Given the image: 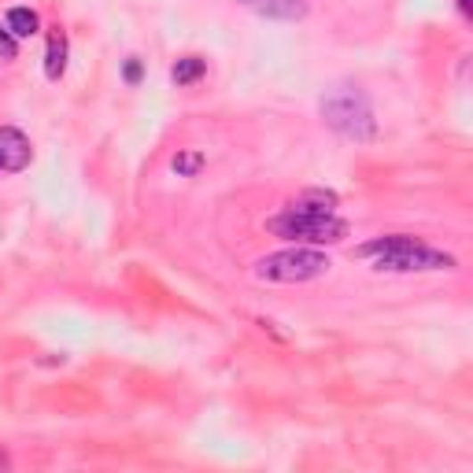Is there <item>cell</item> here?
I'll return each mask as SVG.
<instances>
[{"label":"cell","instance_id":"6da1fadb","mask_svg":"<svg viewBox=\"0 0 473 473\" xmlns=\"http://www.w3.org/2000/svg\"><path fill=\"white\" fill-rule=\"evenodd\" d=\"M363 259H373L378 270L388 273H414V270H452L455 259L429 248L426 241L407 237V233H392V237H378L359 248Z\"/></svg>","mask_w":473,"mask_h":473},{"label":"cell","instance_id":"7a4b0ae2","mask_svg":"<svg viewBox=\"0 0 473 473\" xmlns=\"http://www.w3.org/2000/svg\"><path fill=\"white\" fill-rule=\"evenodd\" d=\"M322 118L326 126L337 130L347 141H373L378 134V118L359 86H333L322 96Z\"/></svg>","mask_w":473,"mask_h":473},{"label":"cell","instance_id":"3957f363","mask_svg":"<svg viewBox=\"0 0 473 473\" xmlns=\"http://www.w3.org/2000/svg\"><path fill=\"white\" fill-rule=\"evenodd\" d=\"M270 233H278L285 241H300V244H340L347 237V222L337 218L333 211H304V208H289L281 215H273L266 222Z\"/></svg>","mask_w":473,"mask_h":473},{"label":"cell","instance_id":"277c9868","mask_svg":"<svg viewBox=\"0 0 473 473\" xmlns=\"http://www.w3.org/2000/svg\"><path fill=\"white\" fill-rule=\"evenodd\" d=\"M330 266L333 263L322 252H314V248H285V252H273V256L256 263V278L281 281V285H300V281L322 278Z\"/></svg>","mask_w":473,"mask_h":473},{"label":"cell","instance_id":"5b68a950","mask_svg":"<svg viewBox=\"0 0 473 473\" xmlns=\"http://www.w3.org/2000/svg\"><path fill=\"white\" fill-rule=\"evenodd\" d=\"M34 159V148L27 141V134L15 130V126H0V170H22L30 167Z\"/></svg>","mask_w":473,"mask_h":473},{"label":"cell","instance_id":"8992f818","mask_svg":"<svg viewBox=\"0 0 473 473\" xmlns=\"http://www.w3.org/2000/svg\"><path fill=\"white\" fill-rule=\"evenodd\" d=\"M237 4L263 19H281V22H296L311 12V0H237Z\"/></svg>","mask_w":473,"mask_h":473},{"label":"cell","instance_id":"52a82bcc","mask_svg":"<svg viewBox=\"0 0 473 473\" xmlns=\"http://www.w3.org/2000/svg\"><path fill=\"white\" fill-rule=\"evenodd\" d=\"M67 70V34L56 27L48 34V48H45V78L48 82H60Z\"/></svg>","mask_w":473,"mask_h":473},{"label":"cell","instance_id":"ba28073f","mask_svg":"<svg viewBox=\"0 0 473 473\" xmlns=\"http://www.w3.org/2000/svg\"><path fill=\"white\" fill-rule=\"evenodd\" d=\"M8 30H12L15 41H19V37H34V34L41 30V19H37L34 8H12V12H8Z\"/></svg>","mask_w":473,"mask_h":473},{"label":"cell","instance_id":"9c48e42d","mask_svg":"<svg viewBox=\"0 0 473 473\" xmlns=\"http://www.w3.org/2000/svg\"><path fill=\"white\" fill-rule=\"evenodd\" d=\"M204 70H208V63H204L200 56H182L178 63H174L170 78L178 82V86H192V82H200V78H204Z\"/></svg>","mask_w":473,"mask_h":473},{"label":"cell","instance_id":"30bf717a","mask_svg":"<svg viewBox=\"0 0 473 473\" xmlns=\"http://www.w3.org/2000/svg\"><path fill=\"white\" fill-rule=\"evenodd\" d=\"M170 170L178 174V178H196V174L204 170V152H196V148H185L170 159Z\"/></svg>","mask_w":473,"mask_h":473},{"label":"cell","instance_id":"8fae6325","mask_svg":"<svg viewBox=\"0 0 473 473\" xmlns=\"http://www.w3.org/2000/svg\"><path fill=\"white\" fill-rule=\"evenodd\" d=\"M292 208H304V211H333V208H337V192H326V189H307V192H304Z\"/></svg>","mask_w":473,"mask_h":473},{"label":"cell","instance_id":"7c38bea8","mask_svg":"<svg viewBox=\"0 0 473 473\" xmlns=\"http://www.w3.org/2000/svg\"><path fill=\"white\" fill-rule=\"evenodd\" d=\"M15 53H19V45H15L12 30L0 27V63H12V60H15Z\"/></svg>","mask_w":473,"mask_h":473},{"label":"cell","instance_id":"4fadbf2b","mask_svg":"<svg viewBox=\"0 0 473 473\" xmlns=\"http://www.w3.org/2000/svg\"><path fill=\"white\" fill-rule=\"evenodd\" d=\"M141 74H144L141 60H137V56H130V60H126V67H122V78H126L130 86H137V82H141Z\"/></svg>","mask_w":473,"mask_h":473},{"label":"cell","instance_id":"5bb4252c","mask_svg":"<svg viewBox=\"0 0 473 473\" xmlns=\"http://www.w3.org/2000/svg\"><path fill=\"white\" fill-rule=\"evenodd\" d=\"M459 8H462V15H469V0H459Z\"/></svg>","mask_w":473,"mask_h":473}]
</instances>
